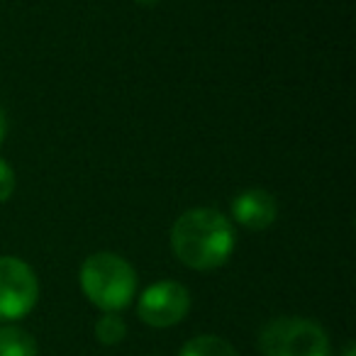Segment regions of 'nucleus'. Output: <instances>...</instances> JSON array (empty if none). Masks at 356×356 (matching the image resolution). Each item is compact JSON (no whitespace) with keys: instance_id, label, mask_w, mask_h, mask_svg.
<instances>
[{"instance_id":"1","label":"nucleus","mask_w":356,"mask_h":356,"mask_svg":"<svg viewBox=\"0 0 356 356\" xmlns=\"http://www.w3.org/2000/svg\"><path fill=\"white\" fill-rule=\"evenodd\" d=\"M171 249L181 264L195 271H213L234 252V227L220 210L193 208L173 222Z\"/></svg>"},{"instance_id":"2","label":"nucleus","mask_w":356,"mask_h":356,"mask_svg":"<svg viewBox=\"0 0 356 356\" xmlns=\"http://www.w3.org/2000/svg\"><path fill=\"white\" fill-rule=\"evenodd\" d=\"M81 291L100 310L120 312L137 296V273L120 254L95 252L81 266Z\"/></svg>"},{"instance_id":"3","label":"nucleus","mask_w":356,"mask_h":356,"mask_svg":"<svg viewBox=\"0 0 356 356\" xmlns=\"http://www.w3.org/2000/svg\"><path fill=\"white\" fill-rule=\"evenodd\" d=\"M264 356H330V339L317 322L278 317L259 337Z\"/></svg>"},{"instance_id":"4","label":"nucleus","mask_w":356,"mask_h":356,"mask_svg":"<svg viewBox=\"0 0 356 356\" xmlns=\"http://www.w3.org/2000/svg\"><path fill=\"white\" fill-rule=\"evenodd\" d=\"M40 298V281L30 264L17 257H0V322H17L30 315Z\"/></svg>"},{"instance_id":"5","label":"nucleus","mask_w":356,"mask_h":356,"mask_svg":"<svg viewBox=\"0 0 356 356\" xmlns=\"http://www.w3.org/2000/svg\"><path fill=\"white\" fill-rule=\"evenodd\" d=\"M191 310V293L176 281H159L139 296L137 315L149 327H173L186 320Z\"/></svg>"},{"instance_id":"6","label":"nucleus","mask_w":356,"mask_h":356,"mask_svg":"<svg viewBox=\"0 0 356 356\" xmlns=\"http://www.w3.org/2000/svg\"><path fill=\"white\" fill-rule=\"evenodd\" d=\"M232 218L247 229H266L276 222L278 203L268 191L249 188L232 200Z\"/></svg>"},{"instance_id":"7","label":"nucleus","mask_w":356,"mask_h":356,"mask_svg":"<svg viewBox=\"0 0 356 356\" xmlns=\"http://www.w3.org/2000/svg\"><path fill=\"white\" fill-rule=\"evenodd\" d=\"M0 356H40L37 341L22 327H0Z\"/></svg>"},{"instance_id":"8","label":"nucleus","mask_w":356,"mask_h":356,"mask_svg":"<svg viewBox=\"0 0 356 356\" xmlns=\"http://www.w3.org/2000/svg\"><path fill=\"white\" fill-rule=\"evenodd\" d=\"M178 356H239L237 349L227 339L215 334H200L186 341Z\"/></svg>"},{"instance_id":"9","label":"nucleus","mask_w":356,"mask_h":356,"mask_svg":"<svg viewBox=\"0 0 356 356\" xmlns=\"http://www.w3.org/2000/svg\"><path fill=\"white\" fill-rule=\"evenodd\" d=\"M124 334H127V325H124V320L118 312H105L95 322V339L100 344H108V346L120 344L124 339Z\"/></svg>"},{"instance_id":"10","label":"nucleus","mask_w":356,"mask_h":356,"mask_svg":"<svg viewBox=\"0 0 356 356\" xmlns=\"http://www.w3.org/2000/svg\"><path fill=\"white\" fill-rule=\"evenodd\" d=\"M13 191H15V171L6 159H0V203L10 200Z\"/></svg>"},{"instance_id":"11","label":"nucleus","mask_w":356,"mask_h":356,"mask_svg":"<svg viewBox=\"0 0 356 356\" xmlns=\"http://www.w3.org/2000/svg\"><path fill=\"white\" fill-rule=\"evenodd\" d=\"M6 134H8V118H6V110L0 108V144H3Z\"/></svg>"},{"instance_id":"12","label":"nucleus","mask_w":356,"mask_h":356,"mask_svg":"<svg viewBox=\"0 0 356 356\" xmlns=\"http://www.w3.org/2000/svg\"><path fill=\"white\" fill-rule=\"evenodd\" d=\"M137 6H144V8H154L159 3V0H134Z\"/></svg>"},{"instance_id":"13","label":"nucleus","mask_w":356,"mask_h":356,"mask_svg":"<svg viewBox=\"0 0 356 356\" xmlns=\"http://www.w3.org/2000/svg\"><path fill=\"white\" fill-rule=\"evenodd\" d=\"M341 356H356V349H354V346H346V349H344V354H341Z\"/></svg>"}]
</instances>
